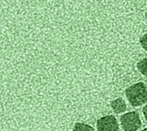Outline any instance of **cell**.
<instances>
[{
  "label": "cell",
  "mask_w": 147,
  "mask_h": 131,
  "mask_svg": "<svg viewBox=\"0 0 147 131\" xmlns=\"http://www.w3.org/2000/svg\"><path fill=\"white\" fill-rule=\"evenodd\" d=\"M110 106L114 112L116 114L123 113L126 111L127 108V105L125 101L121 97L112 101L110 103Z\"/></svg>",
  "instance_id": "cell-4"
},
{
  "label": "cell",
  "mask_w": 147,
  "mask_h": 131,
  "mask_svg": "<svg viewBox=\"0 0 147 131\" xmlns=\"http://www.w3.org/2000/svg\"><path fill=\"white\" fill-rule=\"evenodd\" d=\"M96 128L98 131H119L117 120L113 115H107L98 119Z\"/></svg>",
  "instance_id": "cell-3"
},
{
  "label": "cell",
  "mask_w": 147,
  "mask_h": 131,
  "mask_svg": "<svg viewBox=\"0 0 147 131\" xmlns=\"http://www.w3.org/2000/svg\"><path fill=\"white\" fill-rule=\"evenodd\" d=\"M72 131H94V129L88 124L83 122H76L74 126Z\"/></svg>",
  "instance_id": "cell-6"
},
{
  "label": "cell",
  "mask_w": 147,
  "mask_h": 131,
  "mask_svg": "<svg viewBox=\"0 0 147 131\" xmlns=\"http://www.w3.org/2000/svg\"><path fill=\"white\" fill-rule=\"evenodd\" d=\"M120 122L124 131H137L142 125L140 115L136 111H129L122 115Z\"/></svg>",
  "instance_id": "cell-2"
},
{
  "label": "cell",
  "mask_w": 147,
  "mask_h": 131,
  "mask_svg": "<svg viewBox=\"0 0 147 131\" xmlns=\"http://www.w3.org/2000/svg\"><path fill=\"white\" fill-rule=\"evenodd\" d=\"M141 131H147V127L145 128H144V129H142V130H141Z\"/></svg>",
  "instance_id": "cell-9"
},
{
  "label": "cell",
  "mask_w": 147,
  "mask_h": 131,
  "mask_svg": "<svg viewBox=\"0 0 147 131\" xmlns=\"http://www.w3.org/2000/svg\"><path fill=\"white\" fill-rule=\"evenodd\" d=\"M125 95L132 106H141L147 102V87L143 82H137L126 89Z\"/></svg>",
  "instance_id": "cell-1"
},
{
  "label": "cell",
  "mask_w": 147,
  "mask_h": 131,
  "mask_svg": "<svg viewBox=\"0 0 147 131\" xmlns=\"http://www.w3.org/2000/svg\"><path fill=\"white\" fill-rule=\"evenodd\" d=\"M140 43L142 48L147 52V32L141 36L140 39Z\"/></svg>",
  "instance_id": "cell-7"
},
{
  "label": "cell",
  "mask_w": 147,
  "mask_h": 131,
  "mask_svg": "<svg viewBox=\"0 0 147 131\" xmlns=\"http://www.w3.org/2000/svg\"><path fill=\"white\" fill-rule=\"evenodd\" d=\"M137 68L143 76H147V57L142 58L137 62Z\"/></svg>",
  "instance_id": "cell-5"
},
{
  "label": "cell",
  "mask_w": 147,
  "mask_h": 131,
  "mask_svg": "<svg viewBox=\"0 0 147 131\" xmlns=\"http://www.w3.org/2000/svg\"><path fill=\"white\" fill-rule=\"evenodd\" d=\"M145 18H146V21H147V11H146V13H145Z\"/></svg>",
  "instance_id": "cell-10"
},
{
  "label": "cell",
  "mask_w": 147,
  "mask_h": 131,
  "mask_svg": "<svg viewBox=\"0 0 147 131\" xmlns=\"http://www.w3.org/2000/svg\"><path fill=\"white\" fill-rule=\"evenodd\" d=\"M142 114H143V115L144 117L145 121L147 122V105H146L142 108Z\"/></svg>",
  "instance_id": "cell-8"
}]
</instances>
